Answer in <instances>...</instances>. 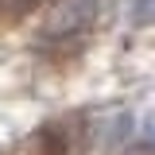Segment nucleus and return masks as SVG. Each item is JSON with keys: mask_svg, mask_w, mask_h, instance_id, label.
<instances>
[{"mask_svg": "<svg viewBox=\"0 0 155 155\" xmlns=\"http://www.w3.org/2000/svg\"><path fill=\"white\" fill-rule=\"evenodd\" d=\"M143 136H147V143H155V113L143 116Z\"/></svg>", "mask_w": 155, "mask_h": 155, "instance_id": "1", "label": "nucleus"}]
</instances>
